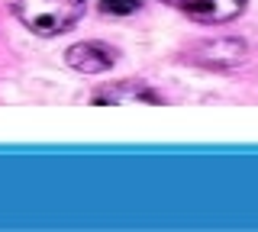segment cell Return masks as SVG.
<instances>
[{
    "instance_id": "obj_1",
    "label": "cell",
    "mask_w": 258,
    "mask_h": 232,
    "mask_svg": "<svg viewBox=\"0 0 258 232\" xmlns=\"http://www.w3.org/2000/svg\"><path fill=\"white\" fill-rule=\"evenodd\" d=\"M13 17L36 36H64L87 13V0H10Z\"/></svg>"
},
{
    "instance_id": "obj_2",
    "label": "cell",
    "mask_w": 258,
    "mask_h": 232,
    "mask_svg": "<svg viewBox=\"0 0 258 232\" xmlns=\"http://www.w3.org/2000/svg\"><path fill=\"white\" fill-rule=\"evenodd\" d=\"M158 4L171 7L200 26H223V23H232L245 13L248 0H158Z\"/></svg>"
},
{
    "instance_id": "obj_3",
    "label": "cell",
    "mask_w": 258,
    "mask_h": 232,
    "mask_svg": "<svg viewBox=\"0 0 258 232\" xmlns=\"http://www.w3.org/2000/svg\"><path fill=\"white\" fill-rule=\"evenodd\" d=\"M245 55L248 52H245V42H242V39L223 36V39H207V42H200L187 58L197 68H207V71H232L245 61Z\"/></svg>"
},
{
    "instance_id": "obj_4",
    "label": "cell",
    "mask_w": 258,
    "mask_h": 232,
    "mask_svg": "<svg viewBox=\"0 0 258 232\" xmlns=\"http://www.w3.org/2000/svg\"><path fill=\"white\" fill-rule=\"evenodd\" d=\"M64 65L78 74H103L116 65V52L103 42H75L68 52H64Z\"/></svg>"
},
{
    "instance_id": "obj_5",
    "label": "cell",
    "mask_w": 258,
    "mask_h": 232,
    "mask_svg": "<svg viewBox=\"0 0 258 232\" xmlns=\"http://www.w3.org/2000/svg\"><path fill=\"white\" fill-rule=\"evenodd\" d=\"M94 103H110V107L145 103V107H155V103H161V94L142 81H113V84H103L94 94Z\"/></svg>"
},
{
    "instance_id": "obj_6",
    "label": "cell",
    "mask_w": 258,
    "mask_h": 232,
    "mask_svg": "<svg viewBox=\"0 0 258 232\" xmlns=\"http://www.w3.org/2000/svg\"><path fill=\"white\" fill-rule=\"evenodd\" d=\"M97 7L107 17H133L142 10V0H97Z\"/></svg>"
}]
</instances>
